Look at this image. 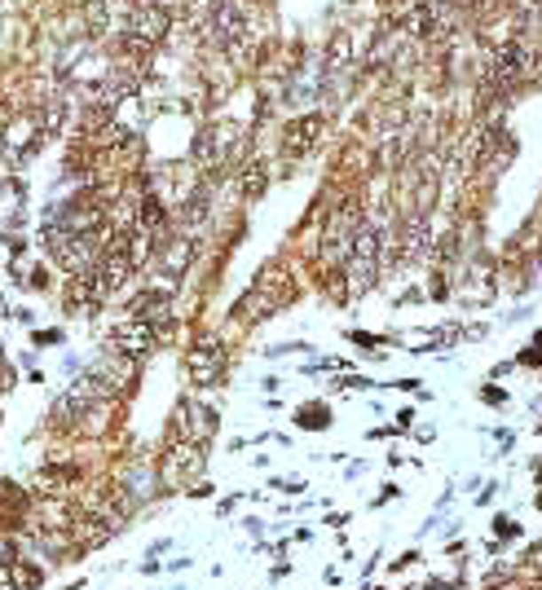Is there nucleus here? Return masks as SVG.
<instances>
[{"label":"nucleus","mask_w":542,"mask_h":590,"mask_svg":"<svg viewBox=\"0 0 542 590\" xmlns=\"http://www.w3.org/2000/svg\"><path fill=\"white\" fill-rule=\"evenodd\" d=\"M375 273H380V234L371 225H362L353 247H349V278H353L357 291H366L375 282Z\"/></svg>","instance_id":"4"},{"label":"nucleus","mask_w":542,"mask_h":590,"mask_svg":"<svg viewBox=\"0 0 542 590\" xmlns=\"http://www.w3.org/2000/svg\"><path fill=\"white\" fill-rule=\"evenodd\" d=\"M190 366H194V379H199V383L216 379V374H221V349H216V344H199L194 357H190Z\"/></svg>","instance_id":"5"},{"label":"nucleus","mask_w":542,"mask_h":590,"mask_svg":"<svg viewBox=\"0 0 542 590\" xmlns=\"http://www.w3.org/2000/svg\"><path fill=\"white\" fill-rule=\"evenodd\" d=\"M291 150H304L309 146V137H318V119H300V123H291Z\"/></svg>","instance_id":"6"},{"label":"nucleus","mask_w":542,"mask_h":590,"mask_svg":"<svg viewBox=\"0 0 542 590\" xmlns=\"http://www.w3.org/2000/svg\"><path fill=\"white\" fill-rule=\"evenodd\" d=\"M525 71H530V49L516 44V40L499 44V49L490 53V67H485V93H494V98L507 93L512 84L525 80Z\"/></svg>","instance_id":"1"},{"label":"nucleus","mask_w":542,"mask_h":590,"mask_svg":"<svg viewBox=\"0 0 542 590\" xmlns=\"http://www.w3.org/2000/svg\"><path fill=\"white\" fill-rule=\"evenodd\" d=\"M168 27H172V13L163 9V4H154V0H141L133 4V13H129V49H154L163 35H168Z\"/></svg>","instance_id":"2"},{"label":"nucleus","mask_w":542,"mask_h":590,"mask_svg":"<svg viewBox=\"0 0 542 590\" xmlns=\"http://www.w3.org/2000/svg\"><path fill=\"white\" fill-rule=\"evenodd\" d=\"M208 35H212V44H225V49L243 44L247 40V13H243V4L239 0H212V9H208Z\"/></svg>","instance_id":"3"}]
</instances>
